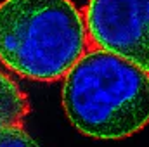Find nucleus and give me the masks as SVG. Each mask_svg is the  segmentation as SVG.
<instances>
[{
    "mask_svg": "<svg viewBox=\"0 0 149 147\" xmlns=\"http://www.w3.org/2000/svg\"><path fill=\"white\" fill-rule=\"evenodd\" d=\"M63 109L85 137L120 140L149 123V73L88 47L64 76Z\"/></svg>",
    "mask_w": 149,
    "mask_h": 147,
    "instance_id": "obj_1",
    "label": "nucleus"
},
{
    "mask_svg": "<svg viewBox=\"0 0 149 147\" xmlns=\"http://www.w3.org/2000/svg\"><path fill=\"white\" fill-rule=\"evenodd\" d=\"M88 47L83 12L71 0L0 2V62L16 74L57 81Z\"/></svg>",
    "mask_w": 149,
    "mask_h": 147,
    "instance_id": "obj_2",
    "label": "nucleus"
},
{
    "mask_svg": "<svg viewBox=\"0 0 149 147\" xmlns=\"http://www.w3.org/2000/svg\"><path fill=\"white\" fill-rule=\"evenodd\" d=\"M83 17L90 47L149 73V0H88Z\"/></svg>",
    "mask_w": 149,
    "mask_h": 147,
    "instance_id": "obj_3",
    "label": "nucleus"
},
{
    "mask_svg": "<svg viewBox=\"0 0 149 147\" xmlns=\"http://www.w3.org/2000/svg\"><path fill=\"white\" fill-rule=\"evenodd\" d=\"M30 104L26 94L9 74L0 71V126L23 125Z\"/></svg>",
    "mask_w": 149,
    "mask_h": 147,
    "instance_id": "obj_4",
    "label": "nucleus"
},
{
    "mask_svg": "<svg viewBox=\"0 0 149 147\" xmlns=\"http://www.w3.org/2000/svg\"><path fill=\"white\" fill-rule=\"evenodd\" d=\"M0 147H40L23 125L0 126Z\"/></svg>",
    "mask_w": 149,
    "mask_h": 147,
    "instance_id": "obj_5",
    "label": "nucleus"
}]
</instances>
